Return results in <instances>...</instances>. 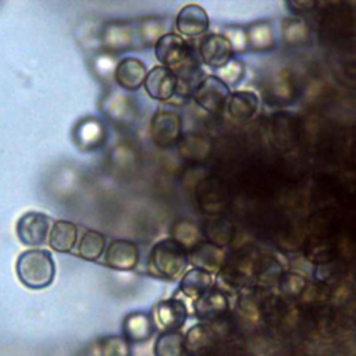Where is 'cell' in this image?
I'll list each match as a JSON object with an SVG mask.
<instances>
[{"instance_id":"5bb4252c","label":"cell","mask_w":356,"mask_h":356,"mask_svg":"<svg viewBox=\"0 0 356 356\" xmlns=\"http://www.w3.org/2000/svg\"><path fill=\"white\" fill-rule=\"evenodd\" d=\"M146 75V65L135 57H127L121 60L114 71V78L117 83L127 90L139 89L143 85Z\"/></svg>"},{"instance_id":"7402d4cb","label":"cell","mask_w":356,"mask_h":356,"mask_svg":"<svg viewBox=\"0 0 356 356\" xmlns=\"http://www.w3.org/2000/svg\"><path fill=\"white\" fill-rule=\"evenodd\" d=\"M106 246V238L103 234L95 229H86L78 243V254L85 260H97Z\"/></svg>"},{"instance_id":"ac0fdd59","label":"cell","mask_w":356,"mask_h":356,"mask_svg":"<svg viewBox=\"0 0 356 356\" xmlns=\"http://www.w3.org/2000/svg\"><path fill=\"white\" fill-rule=\"evenodd\" d=\"M76 225L71 221L58 220L53 224L49 234V243L56 252H70L76 243Z\"/></svg>"},{"instance_id":"e0dca14e","label":"cell","mask_w":356,"mask_h":356,"mask_svg":"<svg viewBox=\"0 0 356 356\" xmlns=\"http://www.w3.org/2000/svg\"><path fill=\"white\" fill-rule=\"evenodd\" d=\"M211 286H213V275L209 271L192 267L186 270L181 277L178 289L179 292L184 293V296L195 300Z\"/></svg>"},{"instance_id":"d4e9b609","label":"cell","mask_w":356,"mask_h":356,"mask_svg":"<svg viewBox=\"0 0 356 356\" xmlns=\"http://www.w3.org/2000/svg\"><path fill=\"white\" fill-rule=\"evenodd\" d=\"M282 40L289 46H302L309 40V26L300 18H286L281 25Z\"/></svg>"},{"instance_id":"4fadbf2b","label":"cell","mask_w":356,"mask_h":356,"mask_svg":"<svg viewBox=\"0 0 356 356\" xmlns=\"http://www.w3.org/2000/svg\"><path fill=\"white\" fill-rule=\"evenodd\" d=\"M188 254L193 267L209 271L210 274L217 273L225 260L224 249L209 241H203L193 249L188 250Z\"/></svg>"},{"instance_id":"484cf974","label":"cell","mask_w":356,"mask_h":356,"mask_svg":"<svg viewBox=\"0 0 356 356\" xmlns=\"http://www.w3.org/2000/svg\"><path fill=\"white\" fill-rule=\"evenodd\" d=\"M203 235L209 238V242L222 248L231 242L234 236V227L229 221L217 218L207 222Z\"/></svg>"},{"instance_id":"8fae6325","label":"cell","mask_w":356,"mask_h":356,"mask_svg":"<svg viewBox=\"0 0 356 356\" xmlns=\"http://www.w3.org/2000/svg\"><path fill=\"white\" fill-rule=\"evenodd\" d=\"M154 316L163 332L179 331L188 320V307L182 299L170 298L157 303Z\"/></svg>"},{"instance_id":"5b68a950","label":"cell","mask_w":356,"mask_h":356,"mask_svg":"<svg viewBox=\"0 0 356 356\" xmlns=\"http://www.w3.org/2000/svg\"><path fill=\"white\" fill-rule=\"evenodd\" d=\"M150 136L159 147H171L182 138V122L177 113L159 110L150 121Z\"/></svg>"},{"instance_id":"30bf717a","label":"cell","mask_w":356,"mask_h":356,"mask_svg":"<svg viewBox=\"0 0 356 356\" xmlns=\"http://www.w3.org/2000/svg\"><path fill=\"white\" fill-rule=\"evenodd\" d=\"M209 24V15L199 4L184 6L175 18L177 31L182 38H197L206 33Z\"/></svg>"},{"instance_id":"4316f807","label":"cell","mask_w":356,"mask_h":356,"mask_svg":"<svg viewBox=\"0 0 356 356\" xmlns=\"http://www.w3.org/2000/svg\"><path fill=\"white\" fill-rule=\"evenodd\" d=\"M139 33L145 44H156L165 35V24L161 18L149 17L139 24Z\"/></svg>"},{"instance_id":"52a82bcc","label":"cell","mask_w":356,"mask_h":356,"mask_svg":"<svg viewBox=\"0 0 356 356\" xmlns=\"http://www.w3.org/2000/svg\"><path fill=\"white\" fill-rule=\"evenodd\" d=\"M199 54L203 63L214 70L225 65L231 58H234V51L224 35L210 33L206 35L199 43Z\"/></svg>"},{"instance_id":"3957f363","label":"cell","mask_w":356,"mask_h":356,"mask_svg":"<svg viewBox=\"0 0 356 356\" xmlns=\"http://www.w3.org/2000/svg\"><path fill=\"white\" fill-rule=\"evenodd\" d=\"M15 271L19 281L32 289L49 286L56 274V266L47 250L32 249L22 252L17 259Z\"/></svg>"},{"instance_id":"603a6c76","label":"cell","mask_w":356,"mask_h":356,"mask_svg":"<svg viewBox=\"0 0 356 356\" xmlns=\"http://www.w3.org/2000/svg\"><path fill=\"white\" fill-rule=\"evenodd\" d=\"M248 44L253 50H267L274 46V31L268 22L259 21L246 29Z\"/></svg>"},{"instance_id":"ba28073f","label":"cell","mask_w":356,"mask_h":356,"mask_svg":"<svg viewBox=\"0 0 356 356\" xmlns=\"http://www.w3.org/2000/svg\"><path fill=\"white\" fill-rule=\"evenodd\" d=\"M143 85L150 97L165 102L175 95L178 76L170 68L156 65L147 72Z\"/></svg>"},{"instance_id":"83f0119b","label":"cell","mask_w":356,"mask_h":356,"mask_svg":"<svg viewBox=\"0 0 356 356\" xmlns=\"http://www.w3.org/2000/svg\"><path fill=\"white\" fill-rule=\"evenodd\" d=\"M245 74V67L243 63L238 58H231L225 65L217 70V78H220L227 86L236 85Z\"/></svg>"},{"instance_id":"7a4b0ae2","label":"cell","mask_w":356,"mask_h":356,"mask_svg":"<svg viewBox=\"0 0 356 356\" xmlns=\"http://www.w3.org/2000/svg\"><path fill=\"white\" fill-rule=\"evenodd\" d=\"M154 54L163 67L170 68L177 76H189L197 61L192 46L178 33H165L154 44Z\"/></svg>"},{"instance_id":"9c48e42d","label":"cell","mask_w":356,"mask_h":356,"mask_svg":"<svg viewBox=\"0 0 356 356\" xmlns=\"http://www.w3.org/2000/svg\"><path fill=\"white\" fill-rule=\"evenodd\" d=\"M229 309V300L225 292L217 286H211L193 300L195 316L203 321H214L224 316Z\"/></svg>"},{"instance_id":"cb8c5ba5","label":"cell","mask_w":356,"mask_h":356,"mask_svg":"<svg viewBox=\"0 0 356 356\" xmlns=\"http://www.w3.org/2000/svg\"><path fill=\"white\" fill-rule=\"evenodd\" d=\"M95 356H131L129 342L122 335H107L92 348Z\"/></svg>"},{"instance_id":"8992f818","label":"cell","mask_w":356,"mask_h":356,"mask_svg":"<svg viewBox=\"0 0 356 356\" xmlns=\"http://www.w3.org/2000/svg\"><path fill=\"white\" fill-rule=\"evenodd\" d=\"M50 218L39 211H28L19 217L15 232L26 246H40L50 234Z\"/></svg>"},{"instance_id":"6da1fadb","label":"cell","mask_w":356,"mask_h":356,"mask_svg":"<svg viewBox=\"0 0 356 356\" xmlns=\"http://www.w3.org/2000/svg\"><path fill=\"white\" fill-rule=\"evenodd\" d=\"M188 263V249L171 236L156 242L149 254V270L154 275L165 280L182 277Z\"/></svg>"},{"instance_id":"277c9868","label":"cell","mask_w":356,"mask_h":356,"mask_svg":"<svg viewBox=\"0 0 356 356\" xmlns=\"http://www.w3.org/2000/svg\"><path fill=\"white\" fill-rule=\"evenodd\" d=\"M229 95V86L216 75L204 76L193 89V100L196 104L211 114L221 113L225 108Z\"/></svg>"},{"instance_id":"d6986e66","label":"cell","mask_w":356,"mask_h":356,"mask_svg":"<svg viewBox=\"0 0 356 356\" xmlns=\"http://www.w3.org/2000/svg\"><path fill=\"white\" fill-rule=\"evenodd\" d=\"M216 341V332L211 330L210 325L206 323H199L193 325L185 335H184V345L185 353H200L209 349Z\"/></svg>"},{"instance_id":"f1b7e54d","label":"cell","mask_w":356,"mask_h":356,"mask_svg":"<svg viewBox=\"0 0 356 356\" xmlns=\"http://www.w3.org/2000/svg\"><path fill=\"white\" fill-rule=\"evenodd\" d=\"M227 40L229 42L232 51L234 53H242L245 51L249 44H248V36H246V31L243 28L239 26H231L227 29L225 35Z\"/></svg>"},{"instance_id":"ffe728a7","label":"cell","mask_w":356,"mask_h":356,"mask_svg":"<svg viewBox=\"0 0 356 356\" xmlns=\"http://www.w3.org/2000/svg\"><path fill=\"white\" fill-rule=\"evenodd\" d=\"M171 238L191 250L203 242L204 235L193 221L181 218L171 225Z\"/></svg>"},{"instance_id":"7c38bea8","label":"cell","mask_w":356,"mask_h":356,"mask_svg":"<svg viewBox=\"0 0 356 356\" xmlns=\"http://www.w3.org/2000/svg\"><path fill=\"white\" fill-rule=\"evenodd\" d=\"M106 264L115 270H132L139 260L138 246L127 239H114L106 249Z\"/></svg>"},{"instance_id":"9a60e30c","label":"cell","mask_w":356,"mask_h":356,"mask_svg":"<svg viewBox=\"0 0 356 356\" xmlns=\"http://www.w3.org/2000/svg\"><path fill=\"white\" fill-rule=\"evenodd\" d=\"M259 107V97L252 90H236L229 95L227 102L228 115L235 121H248L250 120Z\"/></svg>"},{"instance_id":"2e32d148","label":"cell","mask_w":356,"mask_h":356,"mask_svg":"<svg viewBox=\"0 0 356 356\" xmlns=\"http://www.w3.org/2000/svg\"><path fill=\"white\" fill-rule=\"evenodd\" d=\"M154 331L153 318L145 312H132L122 321V337L128 342L147 341Z\"/></svg>"},{"instance_id":"44dd1931","label":"cell","mask_w":356,"mask_h":356,"mask_svg":"<svg viewBox=\"0 0 356 356\" xmlns=\"http://www.w3.org/2000/svg\"><path fill=\"white\" fill-rule=\"evenodd\" d=\"M154 356H184V334L181 331H165L161 332L153 348Z\"/></svg>"}]
</instances>
